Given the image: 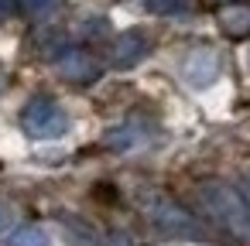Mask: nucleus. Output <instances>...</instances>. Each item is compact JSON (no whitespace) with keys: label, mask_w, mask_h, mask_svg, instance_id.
I'll return each mask as SVG.
<instances>
[{"label":"nucleus","mask_w":250,"mask_h":246,"mask_svg":"<svg viewBox=\"0 0 250 246\" xmlns=\"http://www.w3.org/2000/svg\"><path fill=\"white\" fill-rule=\"evenodd\" d=\"M199 202L223 229H229L236 239L250 243V198L240 188H233L226 181H206V185H199Z\"/></svg>","instance_id":"nucleus-1"},{"label":"nucleus","mask_w":250,"mask_h":246,"mask_svg":"<svg viewBox=\"0 0 250 246\" xmlns=\"http://www.w3.org/2000/svg\"><path fill=\"white\" fill-rule=\"evenodd\" d=\"M141 208L144 215L151 219L154 229H161L165 236H175V239H195V243H206L209 232L202 222H195L188 215V208H182L171 195L165 191H144L141 195Z\"/></svg>","instance_id":"nucleus-2"},{"label":"nucleus","mask_w":250,"mask_h":246,"mask_svg":"<svg viewBox=\"0 0 250 246\" xmlns=\"http://www.w3.org/2000/svg\"><path fill=\"white\" fill-rule=\"evenodd\" d=\"M69 127H72L69 113L55 99H48V96L28 99L24 110H21V130L31 140H59V137L69 133Z\"/></svg>","instance_id":"nucleus-3"},{"label":"nucleus","mask_w":250,"mask_h":246,"mask_svg":"<svg viewBox=\"0 0 250 246\" xmlns=\"http://www.w3.org/2000/svg\"><path fill=\"white\" fill-rule=\"evenodd\" d=\"M178 76L188 89L202 93V89L216 86V79L223 76V58L212 48H188L178 62Z\"/></svg>","instance_id":"nucleus-4"},{"label":"nucleus","mask_w":250,"mask_h":246,"mask_svg":"<svg viewBox=\"0 0 250 246\" xmlns=\"http://www.w3.org/2000/svg\"><path fill=\"white\" fill-rule=\"evenodd\" d=\"M147 52H151V45H147V38L141 31H124V35H117L110 41L106 62H110V69H134L137 62L147 58Z\"/></svg>","instance_id":"nucleus-5"},{"label":"nucleus","mask_w":250,"mask_h":246,"mask_svg":"<svg viewBox=\"0 0 250 246\" xmlns=\"http://www.w3.org/2000/svg\"><path fill=\"white\" fill-rule=\"evenodd\" d=\"M154 123H147V120H124V123H117L113 130H106V147L110 151H137V147H144V144H151L154 140Z\"/></svg>","instance_id":"nucleus-6"},{"label":"nucleus","mask_w":250,"mask_h":246,"mask_svg":"<svg viewBox=\"0 0 250 246\" xmlns=\"http://www.w3.org/2000/svg\"><path fill=\"white\" fill-rule=\"evenodd\" d=\"M55 69L69 82H96L100 79V62L89 52H83V48H62L55 55Z\"/></svg>","instance_id":"nucleus-7"},{"label":"nucleus","mask_w":250,"mask_h":246,"mask_svg":"<svg viewBox=\"0 0 250 246\" xmlns=\"http://www.w3.org/2000/svg\"><path fill=\"white\" fill-rule=\"evenodd\" d=\"M219 24L226 35H236V38H247L250 35V7L236 4V7H226L219 11Z\"/></svg>","instance_id":"nucleus-8"},{"label":"nucleus","mask_w":250,"mask_h":246,"mask_svg":"<svg viewBox=\"0 0 250 246\" xmlns=\"http://www.w3.org/2000/svg\"><path fill=\"white\" fill-rule=\"evenodd\" d=\"M7 246H52V232L45 226H21L7 236Z\"/></svg>","instance_id":"nucleus-9"},{"label":"nucleus","mask_w":250,"mask_h":246,"mask_svg":"<svg viewBox=\"0 0 250 246\" xmlns=\"http://www.w3.org/2000/svg\"><path fill=\"white\" fill-rule=\"evenodd\" d=\"M144 7L161 18H185L192 11V0H144Z\"/></svg>","instance_id":"nucleus-10"},{"label":"nucleus","mask_w":250,"mask_h":246,"mask_svg":"<svg viewBox=\"0 0 250 246\" xmlns=\"http://www.w3.org/2000/svg\"><path fill=\"white\" fill-rule=\"evenodd\" d=\"M21 7H24L28 18H45L55 7V0H21Z\"/></svg>","instance_id":"nucleus-11"},{"label":"nucleus","mask_w":250,"mask_h":246,"mask_svg":"<svg viewBox=\"0 0 250 246\" xmlns=\"http://www.w3.org/2000/svg\"><path fill=\"white\" fill-rule=\"evenodd\" d=\"M14 222H18V212H14L7 202H0V236H11Z\"/></svg>","instance_id":"nucleus-12"},{"label":"nucleus","mask_w":250,"mask_h":246,"mask_svg":"<svg viewBox=\"0 0 250 246\" xmlns=\"http://www.w3.org/2000/svg\"><path fill=\"white\" fill-rule=\"evenodd\" d=\"M103 31H106V28H103V21H100V18L86 24V35H103Z\"/></svg>","instance_id":"nucleus-13"},{"label":"nucleus","mask_w":250,"mask_h":246,"mask_svg":"<svg viewBox=\"0 0 250 246\" xmlns=\"http://www.w3.org/2000/svg\"><path fill=\"white\" fill-rule=\"evenodd\" d=\"M100 246H130V243H127L124 236H106V239H103Z\"/></svg>","instance_id":"nucleus-14"},{"label":"nucleus","mask_w":250,"mask_h":246,"mask_svg":"<svg viewBox=\"0 0 250 246\" xmlns=\"http://www.w3.org/2000/svg\"><path fill=\"white\" fill-rule=\"evenodd\" d=\"M14 14V0H0V18H11Z\"/></svg>","instance_id":"nucleus-15"}]
</instances>
